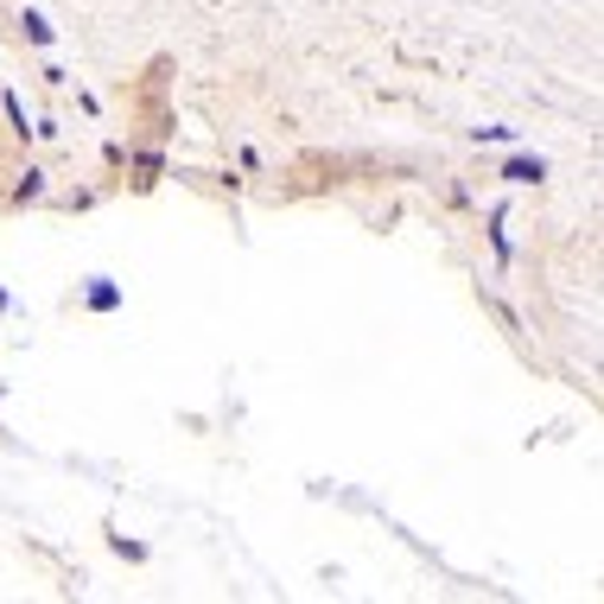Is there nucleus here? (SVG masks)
<instances>
[{
  "label": "nucleus",
  "mask_w": 604,
  "mask_h": 604,
  "mask_svg": "<svg viewBox=\"0 0 604 604\" xmlns=\"http://www.w3.org/2000/svg\"><path fill=\"white\" fill-rule=\"evenodd\" d=\"M90 305H96V312H115V305H122V293H115L108 280H96V287H90Z\"/></svg>",
  "instance_id": "obj_1"
},
{
  "label": "nucleus",
  "mask_w": 604,
  "mask_h": 604,
  "mask_svg": "<svg viewBox=\"0 0 604 604\" xmlns=\"http://www.w3.org/2000/svg\"><path fill=\"white\" fill-rule=\"evenodd\" d=\"M503 178H516V185H534V178H541V159H516Z\"/></svg>",
  "instance_id": "obj_2"
}]
</instances>
